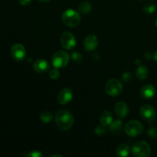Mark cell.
<instances>
[{"label": "cell", "mask_w": 157, "mask_h": 157, "mask_svg": "<svg viewBox=\"0 0 157 157\" xmlns=\"http://www.w3.org/2000/svg\"><path fill=\"white\" fill-rule=\"evenodd\" d=\"M62 21L68 27H77L81 22L79 12L74 9H67L62 14Z\"/></svg>", "instance_id": "obj_2"}, {"label": "cell", "mask_w": 157, "mask_h": 157, "mask_svg": "<svg viewBox=\"0 0 157 157\" xmlns=\"http://www.w3.org/2000/svg\"><path fill=\"white\" fill-rule=\"evenodd\" d=\"M55 121L60 130H68L74 124V117L67 110H61L56 113Z\"/></svg>", "instance_id": "obj_1"}, {"label": "cell", "mask_w": 157, "mask_h": 157, "mask_svg": "<svg viewBox=\"0 0 157 157\" xmlns=\"http://www.w3.org/2000/svg\"><path fill=\"white\" fill-rule=\"evenodd\" d=\"M52 157H55V156H59V157H61L62 156H61V155H58V154H55V155H52V156H51Z\"/></svg>", "instance_id": "obj_31"}, {"label": "cell", "mask_w": 157, "mask_h": 157, "mask_svg": "<svg viewBox=\"0 0 157 157\" xmlns=\"http://www.w3.org/2000/svg\"><path fill=\"white\" fill-rule=\"evenodd\" d=\"M148 135L152 138H157V128L151 127L149 129Z\"/></svg>", "instance_id": "obj_25"}, {"label": "cell", "mask_w": 157, "mask_h": 157, "mask_svg": "<svg viewBox=\"0 0 157 157\" xmlns=\"http://www.w3.org/2000/svg\"><path fill=\"white\" fill-rule=\"evenodd\" d=\"M156 26H157V18H156Z\"/></svg>", "instance_id": "obj_32"}, {"label": "cell", "mask_w": 157, "mask_h": 157, "mask_svg": "<svg viewBox=\"0 0 157 157\" xmlns=\"http://www.w3.org/2000/svg\"><path fill=\"white\" fill-rule=\"evenodd\" d=\"M73 98V93L70 88H64L58 93V101L60 104H67L70 102Z\"/></svg>", "instance_id": "obj_10"}, {"label": "cell", "mask_w": 157, "mask_h": 157, "mask_svg": "<svg viewBox=\"0 0 157 157\" xmlns=\"http://www.w3.org/2000/svg\"><path fill=\"white\" fill-rule=\"evenodd\" d=\"M122 121L121 120H116L114 121H112L111 124L109 125V128H110V130L113 133H120V131L121 130V128H122Z\"/></svg>", "instance_id": "obj_18"}, {"label": "cell", "mask_w": 157, "mask_h": 157, "mask_svg": "<svg viewBox=\"0 0 157 157\" xmlns=\"http://www.w3.org/2000/svg\"><path fill=\"white\" fill-rule=\"evenodd\" d=\"M71 58L74 61H76V62H78V63L81 62V61H82V59H83L82 55H81L80 52H73V53L71 54Z\"/></svg>", "instance_id": "obj_21"}, {"label": "cell", "mask_w": 157, "mask_h": 157, "mask_svg": "<svg viewBox=\"0 0 157 157\" xmlns=\"http://www.w3.org/2000/svg\"><path fill=\"white\" fill-rule=\"evenodd\" d=\"M144 11L147 14H152L156 11V6L153 5H147L144 8Z\"/></svg>", "instance_id": "obj_24"}, {"label": "cell", "mask_w": 157, "mask_h": 157, "mask_svg": "<svg viewBox=\"0 0 157 157\" xmlns=\"http://www.w3.org/2000/svg\"><path fill=\"white\" fill-rule=\"evenodd\" d=\"M107 132L105 128V126L101 125V126H98V127L95 128V133L97 135H99V136H103Z\"/></svg>", "instance_id": "obj_22"}, {"label": "cell", "mask_w": 157, "mask_h": 157, "mask_svg": "<svg viewBox=\"0 0 157 157\" xmlns=\"http://www.w3.org/2000/svg\"><path fill=\"white\" fill-rule=\"evenodd\" d=\"M140 94L144 99H151L156 94V89L153 86L147 84L141 88Z\"/></svg>", "instance_id": "obj_13"}, {"label": "cell", "mask_w": 157, "mask_h": 157, "mask_svg": "<svg viewBox=\"0 0 157 157\" xmlns=\"http://www.w3.org/2000/svg\"><path fill=\"white\" fill-rule=\"evenodd\" d=\"M140 113L143 119L147 122H152L156 117V110L154 107L149 104L142 106L140 110Z\"/></svg>", "instance_id": "obj_8"}, {"label": "cell", "mask_w": 157, "mask_h": 157, "mask_svg": "<svg viewBox=\"0 0 157 157\" xmlns=\"http://www.w3.org/2000/svg\"><path fill=\"white\" fill-rule=\"evenodd\" d=\"M131 75L130 73H128V72H127V73H125L123 75V81L124 82H128V81H130L131 80Z\"/></svg>", "instance_id": "obj_27"}, {"label": "cell", "mask_w": 157, "mask_h": 157, "mask_svg": "<svg viewBox=\"0 0 157 157\" xmlns=\"http://www.w3.org/2000/svg\"><path fill=\"white\" fill-rule=\"evenodd\" d=\"M40 2H50L52 0H39Z\"/></svg>", "instance_id": "obj_30"}, {"label": "cell", "mask_w": 157, "mask_h": 157, "mask_svg": "<svg viewBox=\"0 0 157 157\" xmlns=\"http://www.w3.org/2000/svg\"><path fill=\"white\" fill-rule=\"evenodd\" d=\"M28 156H32V157H41L43 156V154L38 150H33V151L31 152Z\"/></svg>", "instance_id": "obj_26"}, {"label": "cell", "mask_w": 157, "mask_h": 157, "mask_svg": "<svg viewBox=\"0 0 157 157\" xmlns=\"http://www.w3.org/2000/svg\"><path fill=\"white\" fill-rule=\"evenodd\" d=\"M116 152L119 156H127L130 154V147L127 144H121L117 147Z\"/></svg>", "instance_id": "obj_17"}, {"label": "cell", "mask_w": 157, "mask_h": 157, "mask_svg": "<svg viewBox=\"0 0 157 157\" xmlns=\"http://www.w3.org/2000/svg\"><path fill=\"white\" fill-rule=\"evenodd\" d=\"M148 75L149 71L147 67L144 65H140L138 67L137 71H136V77H137L138 79L140 80V81L145 80L148 77Z\"/></svg>", "instance_id": "obj_16"}, {"label": "cell", "mask_w": 157, "mask_h": 157, "mask_svg": "<svg viewBox=\"0 0 157 157\" xmlns=\"http://www.w3.org/2000/svg\"><path fill=\"white\" fill-rule=\"evenodd\" d=\"M105 90L108 95L111 97H117L122 93L123 85L121 81L113 78L108 81L106 84Z\"/></svg>", "instance_id": "obj_3"}, {"label": "cell", "mask_w": 157, "mask_h": 157, "mask_svg": "<svg viewBox=\"0 0 157 157\" xmlns=\"http://www.w3.org/2000/svg\"><path fill=\"white\" fill-rule=\"evenodd\" d=\"M53 113L51 111H48V110H44L40 114V120L43 123H45V124L50 123L53 120Z\"/></svg>", "instance_id": "obj_19"}, {"label": "cell", "mask_w": 157, "mask_h": 157, "mask_svg": "<svg viewBox=\"0 0 157 157\" xmlns=\"http://www.w3.org/2000/svg\"><path fill=\"white\" fill-rule=\"evenodd\" d=\"M98 44V39L94 35H89L84 39V48L88 52H91L96 49Z\"/></svg>", "instance_id": "obj_11"}, {"label": "cell", "mask_w": 157, "mask_h": 157, "mask_svg": "<svg viewBox=\"0 0 157 157\" xmlns=\"http://www.w3.org/2000/svg\"><path fill=\"white\" fill-rule=\"evenodd\" d=\"M34 69L38 73H44L49 69V64L46 60L40 58L34 64Z\"/></svg>", "instance_id": "obj_14"}, {"label": "cell", "mask_w": 157, "mask_h": 157, "mask_svg": "<svg viewBox=\"0 0 157 157\" xmlns=\"http://www.w3.org/2000/svg\"><path fill=\"white\" fill-rule=\"evenodd\" d=\"M11 54L12 57L16 61H21L26 55V50L21 44H14L11 49Z\"/></svg>", "instance_id": "obj_9"}, {"label": "cell", "mask_w": 157, "mask_h": 157, "mask_svg": "<svg viewBox=\"0 0 157 157\" xmlns=\"http://www.w3.org/2000/svg\"><path fill=\"white\" fill-rule=\"evenodd\" d=\"M61 44L64 49L71 50L76 45V39L71 32H64L60 38Z\"/></svg>", "instance_id": "obj_7"}, {"label": "cell", "mask_w": 157, "mask_h": 157, "mask_svg": "<svg viewBox=\"0 0 157 157\" xmlns=\"http://www.w3.org/2000/svg\"><path fill=\"white\" fill-rule=\"evenodd\" d=\"M126 134L130 136H137L142 133L144 130L143 124L138 121H131L127 123L125 126Z\"/></svg>", "instance_id": "obj_6"}, {"label": "cell", "mask_w": 157, "mask_h": 157, "mask_svg": "<svg viewBox=\"0 0 157 157\" xmlns=\"http://www.w3.org/2000/svg\"><path fill=\"white\" fill-rule=\"evenodd\" d=\"M132 153L136 157H148L151 153V147L147 142L139 141L133 145Z\"/></svg>", "instance_id": "obj_4"}, {"label": "cell", "mask_w": 157, "mask_h": 157, "mask_svg": "<svg viewBox=\"0 0 157 157\" xmlns=\"http://www.w3.org/2000/svg\"><path fill=\"white\" fill-rule=\"evenodd\" d=\"M100 121H101L102 125L105 126V127L109 126L113 121V117H112L111 113H110L109 111H104L100 117Z\"/></svg>", "instance_id": "obj_15"}, {"label": "cell", "mask_w": 157, "mask_h": 157, "mask_svg": "<svg viewBox=\"0 0 157 157\" xmlns=\"http://www.w3.org/2000/svg\"><path fill=\"white\" fill-rule=\"evenodd\" d=\"M52 64L56 68H61L67 65L70 61V56L64 51H58L52 56Z\"/></svg>", "instance_id": "obj_5"}, {"label": "cell", "mask_w": 157, "mask_h": 157, "mask_svg": "<svg viewBox=\"0 0 157 157\" xmlns=\"http://www.w3.org/2000/svg\"><path fill=\"white\" fill-rule=\"evenodd\" d=\"M153 58H154L155 61H157V51L156 52L154 53V55H153Z\"/></svg>", "instance_id": "obj_29"}, {"label": "cell", "mask_w": 157, "mask_h": 157, "mask_svg": "<svg viewBox=\"0 0 157 157\" xmlns=\"http://www.w3.org/2000/svg\"><path fill=\"white\" fill-rule=\"evenodd\" d=\"M59 75H60V73L59 71H58V68H56V67H55V69H52V70L50 71V73H49V76H50L51 79L52 80L58 79Z\"/></svg>", "instance_id": "obj_23"}, {"label": "cell", "mask_w": 157, "mask_h": 157, "mask_svg": "<svg viewBox=\"0 0 157 157\" xmlns=\"http://www.w3.org/2000/svg\"><path fill=\"white\" fill-rule=\"evenodd\" d=\"M18 2L21 6H29L32 2V0H18Z\"/></svg>", "instance_id": "obj_28"}, {"label": "cell", "mask_w": 157, "mask_h": 157, "mask_svg": "<svg viewBox=\"0 0 157 157\" xmlns=\"http://www.w3.org/2000/svg\"><path fill=\"white\" fill-rule=\"evenodd\" d=\"M78 9H79V12L82 14H87L92 10V6L88 2H83L80 4Z\"/></svg>", "instance_id": "obj_20"}, {"label": "cell", "mask_w": 157, "mask_h": 157, "mask_svg": "<svg viewBox=\"0 0 157 157\" xmlns=\"http://www.w3.org/2000/svg\"><path fill=\"white\" fill-rule=\"evenodd\" d=\"M115 113H116L117 116H118L119 117H126L129 113L128 106L123 101L117 103L115 105Z\"/></svg>", "instance_id": "obj_12"}]
</instances>
